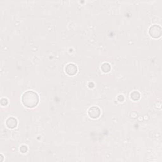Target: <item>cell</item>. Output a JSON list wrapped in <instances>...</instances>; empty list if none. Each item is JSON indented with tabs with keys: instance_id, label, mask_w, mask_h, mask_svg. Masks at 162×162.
Returning <instances> with one entry per match:
<instances>
[{
	"instance_id": "obj_1",
	"label": "cell",
	"mask_w": 162,
	"mask_h": 162,
	"mask_svg": "<svg viewBox=\"0 0 162 162\" xmlns=\"http://www.w3.org/2000/svg\"><path fill=\"white\" fill-rule=\"evenodd\" d=\"M22 103L27 108H32L35 107L39 102V96L36 93L32 91H27L22 96Z\"/></svg>"
},
{
	"instance_id": "obj_2",
	"label": "cell",
	"mask_w": 162,
	"mask_h": 162,
	"mask_svg": "<svg viewBox=\"0 0 162 162\" xmlns=\"http://www.w3.org/2000/svg\"><path fill=\"white\" fill-rule=\"evenodd\" d=\"M161 30L160 27H159L156 25H154L153 26L150 27L149 32V34L151 35V36L153 37V38H157L161 36Z\"/></svg>"
},
{
	"instance_id": "obj_3",
	"label": "cell",
	"mask_w": 162,
	"mask_h": 162,
	"mask_svg": "<svg viewBox=\"0 0 162 162\" xmlns=\"http://www.w3.org/2000/svg\"><path fill=\"white\" fill-rule=\"evenodd\" d=\"M65 72L69 75H73L77 72V67L73 63L68 64L65 67Z\"/></svg>"
},
{
	"instance_id": "obj_4",
	"label": "cell",
	"mask_w": 162,
	"mask_h": 162,
	"mask_svg": "<svg viewBox=\"0 0 162 162\" xmlns=\"http://www.w3.org/2000/svg\"><path fill=\"white\" fill-rule=\"evenodd\" d=\"M88 113L91 118H96L100 115V110L97 106H93L90 108L89 111H88Z\"/></svg>"
},
{
	"instance_id": "obj_5",
	"label": "cell",
	"mask_w": 162,
	"mask_h": 162,
	"mask_svg": "<svg viewBox=\"0 0 162 162\" xmlns=\"http://www.w3.org/2000/svg\"><path fill=\"white\" fill-rule=\"evenodd\" d=\"M6 124L9 128L13 129V128L16 127L17 126V120L15 118L10 117L7 120Z\"/></svg>"
},
{
	"instance_id": "obj_6",
	"label": "cell",
	"mask_w": 162,
	"mask_h": 162,
	"mask_svg": "<svg viewBox=\"0 0 162 162\" xmlns=\"http://www.w3.org/2000/svg\"><path fill=\"white\" fill-rule=\"evenodd\" d=\"M101 69L104 72H108L111 69V67L109 63H104L101 66Z\"/></svg>"
},
{
	"instance_id": "obj_7",
	"label": "cell",
	"mask_w": 162,
	"mask_h": 162,
	"mask_svg": "<svg viewBox=\"0 0 162 162\" xmlns=\"http://www.w3.org/2000/svg\"><path fill=\"white\" fill-rule=\"evenodd\" d=\"M130 97H131L133 100H138L139 98H140V94L137 91H134L130 95Z\"/></svg>"
},
{
	"instance_id": "obj_8",
	"label": "cell",
	"mask_w": 162,
	"mask_h": 162,
	"mask_svg": "<svg viewBox=\"0 0 162 162\" xmlns=\"http://www.w3.org/2000/svg\"><path fill=\"white\" fill-rule=\"evenodd\" d=\"M8 104V100L6 98H2L1 99V104L2 106H6Z\"/></svg>"
},
{
	"instance_id": "obj_9",
	"label": "cell",
	"mask_w": 162,
	"mask_h": 162,
	"mask_svg": "<svg viewBox=\"0 0 162 162\" xmlns=\"http://www.w3.org/2000/svg\"><path fill=\"white\" fill-rule=\"evenodd\" d=\"M20 151H22V153H25L27 152V147L26 146H22L20 147Z\"/></svg>"
}]
</instances>
